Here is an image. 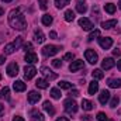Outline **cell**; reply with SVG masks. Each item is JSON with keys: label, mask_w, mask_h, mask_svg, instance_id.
<instances>
[{"label": "cell", "mask_w": 121, "mask_h": 121, "mask_svg": "<svg viewBox=\"0 0 121 121\" xmlns=\"http://www.w3.org/2000/svg\"><path fill=\"white\" fill-rule=\"evenodd\" d=\"M9 24L14 30H18V31H23L27 28L26 17L23 16V13L20 11V9H14V10L10 11V14H9Z\"/></svg>", "instance_id": "6da1fadb"}, {"label": "cell", "mask_w": 121, "mask_h": 121, "mask_svg": "<svg viewBox=\"0 0 121 121\" xmlns=\"http://www.w3.org/2000/svg\"><path fill=\"white\" fill-rule=\"evenodd\" d=\"M63 106H65L66 113H69V114H75L78 111V103L75 100H72V99H66L65 103H63Z\"/></svg>", "instance_id": "7a4b0ae2"}, {"label": "cell", "mask_w": 121, "mask_h": 121, "mask_svg": "<svg viewBox=\"0 0 121 121\" xmlns=\"http://www.w3.org/2000/svg\"><path fill=\"white\" fill-rule=\"evenodd\" d=\"M60 49V47H56V45H47L42 48V54L45 56H54L55 54H58Z\"/></svg>", "instance_id": "3957f363"}, {"label": "cell", "mask_w": 121, "mask_h": 121, "mask_svg": "<svg viewBox=\"0 0 121 121\" xmlns=\"http://www.w3.org/2000/svg\"><path fill=\"white\" fill-rule=\"evenodd\" d=\"M79 26L83 28L85 31H90L94 26H93V23H91L89 18H86V17H82L80 20H79Z\"/></svg>", "instance_id": "277c9868"}, {"label": "cell", "mask_w": 121, "mask_h": 121, "mask_svg": "<svg viewBox=\"0 0 121 121\" xmlns=\"http://www.w3.org/2000/svg\"><path fill=\"white\" fill-rule=\"evenodd\" d=\"M85 56H86V60L89 62V63H96L97 62V54L94 52V49H86V52H85Z\"/></svg>", "instance_id": "5b68a950"}, {"label": "cell", "mask_w": 121, "mask_h": 121, "mask_svg": "<svg viewBox=\"0 0 121 121\" xmlns=\"http://www.w3.org/2000/svg\"><path fill=\"white\" fill-rule=\"evenodd\" d=\"M99 44L103 49H110L111 45H113V39L110 37H104V38H100L99 39Z\"/></svg>", "instance_id": "8992f818"}, {"label": "cell", "mask_w": 121, "mask_h": 121, "mask_svg": "<svg viewBox=\"0 0 121 121\" xmlns=\"http://www.w3.org/2000/svg\"><path fill=\"white\" fill-rule=\"evenodd\" d=\"M35 73H37V69L34 68V66H26L24 68V78L27 79V80H30V79H32L34 76H35Z\"/></svg>", "instance_id": "52a82bcc"}, {"label": "cell", "mask_w": 121, "mask_h": 121, "mask_svg": "<svg viewBox=\"0 0 121 121\" xmlns=\"http://www.w3.org/2000/svg\"><path fill=\"white\" fill-rule=\"evenodd\" d=\"M76 11L83 14L87 11V6H86V0H76Z\"/></svg>", "instance_id": "ba28073f"}, {"label": "cell", "mask_w": 121, "mask_h": 121, "mask_svg": "<svg viewBox=\"0 0 121 121\" xmlns=\"http://www.w3.org/2000/svg\"><path fill=\"white\" fill-rule=\"evenodd\" d=\"M7 73H9V76H17V73H18V65L16 62H11L7 66Z\"/></svg>", "instance_id": "9c48e42d"}, {"label": "cell", "mask_w": 121, "mask_h": 121, "mask_svg": "<svg viewBox=\"0 0 121 121\" xmlns=\"http://www.w3.org/2000/svg\"><path fill=\"white\" fill-rule=\"evenodd\" d=\"M39 99H41V94H39L38 91L31 90L30 93H28V103H30V104H35Z\"/></svg>", "instance_id": "30bf717a"}, {"label": "cell", "mask_w": 121, "mask_h": 121, "mask_svg": "<svg viewBox=\"0 0 121 121\" xmlns=\"http://www.w3.org/2000/svg\"><path fill=\"white\" fill-rule=\"evenodd\" d=\"M85 66V63H83V60L78 59V60H73L72 63H70V66H69V69H70V72H76V70H79V69H82Z\"/></svg>", "instance_id": "8fae6325"}, {"label": "cell", "mask_w": 121, "mask_h": 121, "mask_svg": "<svg viewBox=\"0 0 121 121\" xmlns=\"http://www.w3.org/2000/svg\"><path fill=\"white\" fill-rule=\"evenodd\" d=\"M108 100H110V91L108 90H101L100 91V94H99V101H100L101 104H106Z\"/></svg>", "instance_id": "7c38bea8"}, {"label": "cell", "mask_w": 121, "mask_h": 121, "mask_svg": "<svg viewBox=\"0 0 121 121\" xmlns=\"http://www.w3.org/2000/svg\"><path fill=\"white\" fill-rule=\"evenodd\" d=\"M114 65H116V60L113 59V58H106V59L103 60V63H101V68L106 69V70H108V69L114 68Z\"/></svg>", "instance_id": "4fadbf2b"}, {"label": "cell", "mask_w": 121, "mask_h": 121, "mask_svg": "<svg viewBox=\"0 0 121 121\" xmlns=\"http://www.w3.org/2000/svg\"><path fill=\"white\" fill-rule=\"evenodd\" d=\"M26 62L27 63H35V62H38L37 54H34L32 51L31 52H26Z\"/></svg>", "instance_id": "5bb4252c"}, {"label": "cell", "mask_w": 121, "mask_h": 121, "mask_svg": "<svg viewBox=\"0 0 121 121\" xmlns=\"http://www.w3.org/2000/svg\"><path fill=\"white\" fill-rule=\"evenodd\" d=\"M34 38H35V41L38 42V44H42L44 41H45V35H44V32L41 30H35L34 32Z\"/></svg>", "instance_id": "9a60e30c"}, {"label": "cell", "mask_w": 121, "mask_h": 121, "mask_svg": "<svg viewBox=\"0 0 121 121\" xmlns=\"http://www.w3.org/2000/svg\"><path fill=\"white\" fill-rule=\"evenodd\" d=\"M41 73H42L44 76H47L49 80H51V79H56V75H55V73H52V72H51L48 68H45V66H42V68H41Z\"/></svg>", "instance_id": "2e32d148"}, {"label": "cell", "mask_w": 121, "mask_h": 121, "mask_svg": "<svg viewBox=\"0 0 121 121\" xmlns=\"http://www.w3.org/2000/svg\"><path fill=\"white\" fill-rule=\"evenodd\" d=\"M13 87H14L16 91H24L26 89H27V85H26L23 80H17V82L13 85Z\"/></svg>", "instance_id": "e0dca14e"}, {"label": "cell", "mask_w": 121, "mask_h": 121, "mask_svg": "<svg viewBox=\"0 0 121 121\" xmlns=\"http://www.w3.org/2000/svg\"><path fill=\"white\" fill-rule=\"evenodd\" d=\"M117 26V20H107V21H103L101 23V27L104 30H108V28H113Z\"/></svg>", "instance_id": "ac0fdd59"}, {"label": "cell", "mask_w": 121, "mask_h": 121, "mask_svg": "<svg viewBox=\"0 0 121 121\" xmlns=\"http://www.w3.org/2000/svg\"><path fill=\"white\" fill-rule=\"evenodd\" d=\"M97 90H99V83H97V80H93V82H90V85H89V94H96L97 93Z\"/></svg>", "instance_id": "d6986e66"}, {"label": "cell", "mask_w": 121, "mask_h": 121, "mask_svg": "<svg viewBox=\"0 0 121 121\" xmlns=\"http://www.w3.org/2000/svg\"><path fill=\"white\" fill-rule=\"evenodd\" d=\"M35 85H37L38 89H47V87L49 86L48 80H45V79H38V80L35 82Z\"/></svg>", "instance_id": "ffe728a7"}, {"label": "cell", "mask_w": 121, "mask_h": 121, "mask_svg": "<svg viewBox=\"0 0 121 121\" xmlns=\"http://www.w3.org/2000/svg\"><path fill=\"white\" fill-rule=\"evenodd\" d=\"M108 86L113 87V89L121 87V79H110V80H108Z\"/></svg>", "instance_id": "44dd1931"}, {"label": "cell", "mask_w": 121, "mask_h": 121, "mask_svg": "<svg viewBox=\"0 0 121 121\" xmlns=\"http://www.w3.org/2000/svg\"><path fill=\"white\" fill-rule=\"evenodd\" d=\"M65 20H66L68 23L73 21V20H75V11H72V10H66V11H65Z\"/></svg>", "instance_id": "7402d4cb"}, {"label": "cell", "mask_w": 121, "mask_h": 121, "mask_svg": "<svg viewBox=\"0 0 121 121\" xmlns=\"http://www.w3.org/2000/svg\"><path fill=\"white\" fill-rule=\"evenodd\" d=\"M91 75H93V79H96V80H99V79H103V78H104V75H103V70H101V69H94V70L91 72Z\"/></svg>", "instance_id": "603a6c76"}, {"label": "cell", "mask_w": 121, "mask_h": 121, "mask_svg": "<svg viewBox=\"0 0 121 121\" xmlns=\"http://www.w3.org/2000/svg\"><path fill=\"white\" fill-rule=\"evenodd\" d=\"M82 108L83 110H86V111H90L91 108H93V103L91 101H89V100H82Z\"/></svg>", "instance_id": "cb8c5ba5"}, {"label": "cell", "mask_w": 121, "mask_h": 121, "mask_svg": "<svg viewBox=\"0 0 121 121\" xmlns=\"http://www.w3.org/2000/svg\"><path fill=\"white\" fill-rule=\"evenodd\" d=\"M44 110H45V111H48L51 116H54V114H55V110H54V107H52V104H51L49 101H45V103H44Z\"/></svg>", "instance_id": "d4e9b609"}, {"label": "cell", "mask_w": 121, "mask_h": 121, "mask_svg": "<svg viewBox=\"0 0 121 121\" xmlns=\"http://www.w3.org/2000/svg\"><path fill=\"white\" fill-rule=\"evenodd\" d=\"M104 10H106L108 14H114V13H116V6H114L113 3H107V4L104 6Z\"/></svg>", "instance_id": "484cf974"}, {"label": "cell", "mask_w": 121, "mask_h": 121, "mask_svg": "<svg viewBox=\"0 0 121 121\" xmlns=\"http://www.w3.org/2000/svg\"><path fill=\"white\" fill-rule=\"evenodd\" d=\"M42 24L44 26H51L52 24V16H49V14L42 16Z\"/></svg>", "instance_id": "4316f807"}, {"label": "cell", "mask_w": 121, "mask_h": 121, "mask_svg": "<svg viewBox=\"0 0 121 121\" xmlns=\"http://www.w3.org/2000/svg\"><path fill=\"white\" fill-rule=\"evenodd\" d=\"M16 51V47L13 45V44H7L6 47H4V54L6 55H10V54H13Z\"/></svg>", "instance_id": "83f0119b"}, {"label": "cell", "mask_w": 121, "mask_h": 121, "mask_svg": "<svg viewBox=\"0 0 121 121\" xmlns=\"http://www.w3.org/2000/svg\"><path fill=\"white\" fill-rule=\"evenodd\" d=\"M0 96H1V99H4V100H10V89H9V87H3Z\"/></svg>", "instance_id": "f1b7e54d"}, {"label": "cell", "mask_w": 121, "mask_h": 121, "mask_svg": "<svg viewBox=\"0 0 121 121\" xmlns=\"http://www.w3.org/2000/svg\"><path fill=\"white\" fill-rule=\"evenodd\" d=\"M31 114H32V120H34V121H44V120H45V118H44V116H42L41 113L35 111V110H34Z\"/></svg>", "instance_id": "f546056e"}, {"label": "cell", "mask_w": 121, "mask_h": 121, "mask_svg": "<svg viewBox=\"0 0 121 121\" xmlns=\"http://www.w3.org/2000/svg\"><path fill=\"white\" fill-rule=\"evenodd\" d=\"M69 1H70V0H55V6H56L58 9H63L65 6L69 4Z\"/></svg>", "instance_id": "4dcf8cb0"}, {"label": "cell", "mask_w": 121, "mask_h": 121, "mask_svg": "<svg viewBox=\"0 0 121 121\" xmlns=\"http://www.w3.org/2000/svg\"><path fill=\"white\" fill-rule=\"evenodd\" d=\"M58 86H59V89H65V90H69V89H72V83H69V82H59L58 83Z\"/></svg>", "instance_id": "1f68e13d"}, {"label": "cell", "mask_w": 121, "mask_h": 121, "mask_svg": "<svg viewBox=\"0 0 121 121\" xmlns=\"http://www.w3.org/2000/svg\"><path fill=\"white\" fill-rule=\"evenodd\" d=\"M51 96H52L54 99H56V100H58V99H60V96H62V94H60L59 89H51Z\"/></svg>", "instance_id": "d6a6232c"}, {"label": "cell", "mask_w": 121, "mask_h": 121, "mask_svg": "<svg viewBox=\"0 0 121 121\" xmlns=\"http://www.w3.org/2000/svg\"><path fill=\"white\" fill-rule=\"evenodd\" d=\"M21 44H23V37H17V38H16V41L13 42V45L16 47V49H18V48L21 47Z\"/></svg>", "instance_id": "836d02e7"}, {"label": "cell", "mask_w": 121, "mask_h": 121, "mask_svg": "<svg viewBox=\"0 0 121 121\" xmlns=\"http://www.w3.org/2000/svg\"><path fill=\"white\" fill-rule=\"evenodd\" d=\"M99 37H100V31H99V30H94L90 35H89V41H93L94 38H99Z\"/></svg>", "instance_id": "e575fe53"}, {"label": "cell", "mask_w": 121, "mask_h": 121, "mask_svg": "<svg viewBox=\"0 0 121 121\" xmlns=\"http://www.w3.org/2000/svg\"><path fill=\"white\" fill-rule=\"evenodd\" d=\"M118 101H120V100H118V97H117V96H114V97L111 99V101H110V107H113V108H114V107H117V106H118Z\"/></svg>", "instance_id": "d590c367"}, {"label": "cell", "mask_w": 121, "mask_h": 121, "mask_svg": "<svg viewBox=\"0 0 121 121\" xmlns=\"http://www.w3.org/2000/svg\"><path fill=\"white\" fill-rule=\"evenodd\" d=\"M38 4H39V9L41 10H47V0H38Z\"/></svg>", "instance_id": "8d00e7d4"}, {"label": "cell", "mask_w": 121, "mask_h": 121, "mask_svg": "<svg viewBox=\"0 0 121 121\" xmlns=\"http://www.w3.org/2000/svg\"><path fill=\"white\" fill-rule=\"evenodd\" d=\"M52 66H54V68H60V66H62V60L60 59H54L52 60Z\"/></svg>", "instance_id": "74e56055"}, {"label": "cell", "mask_w": 121, "mask_h": 121, "mask_svg": "<svg viewBox=\"0 0 121 121\" xmlns=\"http://www.w3.org/2000/svg\"><path fill=\"white\" fill-rule=\"evenodd\" d=\"M23 48H24L26 52H31V49H32V44H31V42H27V44H24Z\"/></svg>", "instance_id": "f35d334b"}, {"label": "cell", "mask_w": 121, "mask_h": 121, "mask_svg": "<svg viewBox=\"0 0 121 121\" xmlns=\"http://www.w3.org/2000/svg\"><path fill=\"white\" fill-rule=\"evenodd\" d=\"M97 120L99 121H106L107 120V116H106L104 113H99V114H97Z\"/></svg>", "instance_id": "ab89813d"}, {"label": "cell", "mask_w": 121, "mask_h": 121, "mask_svg": "<svg viewBox=\"0 0 121 121\" xmlns=\"http://www.w3.org/2000/svg\"><path fill=\"white\" fill-rule=\"evenodd\" d=\"M72 59H73V54L72 52H68V54L63 55V60H72Z\"/></svg>", "instance_id": "60d3db41"}, {"label": "cell", "mask_w": 121, "mask_h": 121, "mask_svg": "<svg viewBox=\"0 0 121 121\" xmlns=\"http://www.w3.org/2000/svg\"><path fill=\"white\" fill-rule=\"evenodd\" d=\"M113 54H114V56H120V55H121V51L118 49V48H116V49L113 51Z\"/></svg>", "instance_id": "b9f144b4"}, {"label": "cell", "mask_w": 121, "mask_h": 121, "mask_svg": "<svg viewBox=\"0 0 121 121\" xmlns=\"http://www.w3.org/2000/svg\"><path fill=\"white\" fill-rule=\"evenodd\" d=\"M82 121H91V116H87V114L83 116V117H82Z\"/></svg>", "instance_id": "7bdbcfd3"}, {"label": "cell", "mask_w": 121, "mask_h": 121, "mask_svg": "<svg viewBox=\"0 0 121 121\" xmlns=\"http://www.w3.org/2000/svg\"><path fill=\"white\" fill-rule=\"evenodd\" d=\"M49 37H51L52 39H55V38H56V32H55V31H51V32H49Z\"/></svg>", "instance_id": "ee69618b"}, {"label": "cell", "mask_w": 121, "mask_h": 121, "mask_svg": "<svg viewBox=\"0 0 121 121\" xmlns=\"http://www.w3.org/2000/svg\"><path fill=\"white\" fill-rule=\"evenodd\" d=\"M13 121H24V118H23V117H18V116H17V117H14V118H13Z\"/></svg>", "instance_id": "f6af8a7d"}, {"label": "cell", "mask_w": 121, "mask_h": 121, "mask_svg": "<svg viewBox=\"0 0 121 121\" xmlns=\"http://www.w3.org/2000/svg\"><path fill=\"white\" fill-rule=\"evenodd\" d=\"M72 96H73V97H78V96H79V91L78 90H72Z\"/></svg>", "instance_id": "bcb514c9"}, {"label": "cell", "mask_w": 121, "mask_h": 121, "mask_svg": "<svg viewBox=\"0 0 121 121\" xmlns=\"http://www.w3.org/2000/svg\"><path fill=\"white\" fill-rule=\"evenodd\" d=\"M4 60H6V56H4V55H1V56H0V65H3V63H4Z\"/></svg>", "instance_id": "7dc6e473"}, {"label": "cell", "mask_w": 121, "mask_h": 121, "mask_svg": "<svg viewBox=\"0 0 121 121\" xmlns=\"http://www.w3.org/2000/svg\"><path fill=\"white\" fill-rule=\"evenodd\" d=\"M117 69H118V70L121 72V59L117 60Z\"/></svg>", "instance_id": "c3c4849f"}, {"label": "cell", "mask_w": 121, "mask_h": 121, "mask_svg": "<svg viewBox=\"0 0 121 121\" xmlns=\"http://www.w3.org/2000/svg\"><path fill=\"white\" fill-rule=\"evenodd\" d=\"M56 121H69V118H66V117H59Z\"/></svg>", "instance_id": "681fc988"}, {"label": "cell", "mask_w": 121, "mask_h": 121, "mask_svg": "<svg viewBox=\"0 0 121 121\" xmlns=\"http://www.w3.org/2000/svg\"><path fill=\"white\" fill-rule=\"evenodd\" d=\"M3 14H4V10H3V9L0 7V16H3Z\"/></svg>", "instance_id": "f907efd6"}, {"label": "cell", "mask_w": 121, "mask_h": 121, "mask_svg": "<svg viewBox=\"0 0 121 121\" xmlns=\"http://www.w3.org/2000/svg\"><path fill=\"white\" fill-rule=\"evenodd\" d=\"M1 1H4V3H10L11 0H1Z\"/></svg>", "instance_id": "816d5d0a"}, {"label": "cell", "mask_w": 121, "mask_h": 121, "mask_svg": "<svg viewBox=\"0 0 121 121\" xmlns=\"http://www.w3.org/2000/svg\"><path fill=\"white\" fill-rule=\"evenodd\" d=\"M118 9L121 10V1H118Z\"/></svg>", "instance_id": "f5cc1de1"}, {"label": "cell", "mask_w": 121, "mask_h": 121, "mask_svg": "<svg viewBox=\"0 0 121 121\" xmlns=\"http://www.w3.org/2000/svg\"><path fill=\"white\" fill-rule=\"evenodd\" d=\"M0 111H3V106H1V103H0Z\"/></svg>", "instance_id": "db71d44e"}, {"label": "cell", "mask_w": 121, "mask_h": 121, "mask_svg": "<svg viewBox=\"0 0 121 121\" xmlns=\"http://www.w3.org/2000/svg\"><path fill=\"white\" fill-rule=\"evenodd\" d=\"M106 121H113V120H106Z\"/></svg>", "instance_id": "11a10c76"}, {"label": "cell", "mask_w": 121, "mask_h": 121, "mask_svg": "<svg viewBox=\"0 0 121 121\" xmlns=\"http://www.w3.org/2000/svg\"><path fill=\"white\" fill-rule=\"evenodd\" d=\"M0 79H1V75H0Z\"/></svg>", "instance_id": "9f6ffc18"}]
</instances>
